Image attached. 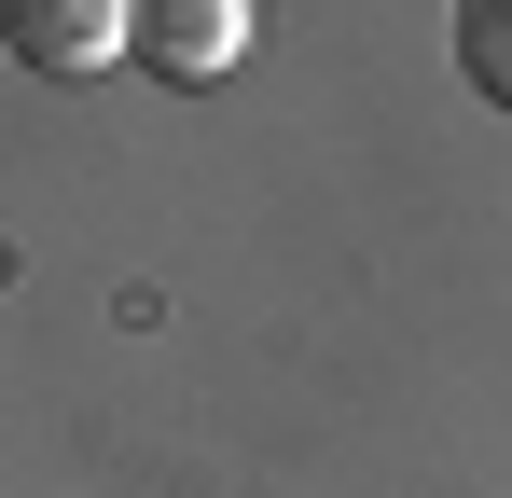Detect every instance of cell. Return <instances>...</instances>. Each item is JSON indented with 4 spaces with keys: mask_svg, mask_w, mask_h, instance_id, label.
<instances>
[{
    "mask_svg": "<svg viewBox=\"0 0 512 498\" xmlns=\"http://www.w3.org/2000/svg\"><path fill=\"white\" fill-rule=\"evenodd\" d=\"M139 0H0V56L28 83H111Z\"/></svg>",
    "mask_w": 512,
    "mask_h": 498,
    "instance_id": "cell-1",
    "label": "cell"
},
{
    "mask_svg": "<svg viewBox=\"0 0 512 498\" xmlns=\"http://www.w3.org/2000/svg\"><path fill=\"white\" fill-rule=\"evenodd\" d=\"M125 56H139L153 83H222L236 56H250V0H139Z\"/></svg>",
    "mask_w": 512,
    "mask_h": 498,
    "instance_id": "cell-2",
    "label": "cell"
},
{
    "mask_svg": "<svg viewBox=\"0 0 512 498\" xmlns=\"http://www.w3.org/2000/svg\"><path fill=\"white\" fill-rule=\"evenodd\" d=\"M457 70L485 97H512V0H457Z\"/></svg>",
    "mask_w": 512,
    "mask_h": 498,
    "instance_id": "cell-3",
    "label": "cell"
}]
</instances>
